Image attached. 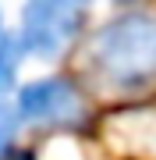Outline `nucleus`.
<instances>
[{"label": "nucleus", "mask_w": 156, "mask_h": 160, "mask_svg": "<svg viewBox=\"0 0 156 160\" xmlns=\"http://www.w3.org/2000/svg\"><path fill=\"white\" fill-rule=\"evenodd\" d=\"M92 68L117 89L145 86L156 75V18L145 11H124L110 18L89 46Z\"/></svg>", "instance_id": "f257e3e1"}, {"label": "nucleus", "mask_w": 156, "mask_h": 160, "mask_svg": "<svg viewBox=\"0 0 156 160\" xmlns=\"http://www.w3.org/2000/svg\"><path fill=\"white\" fill-rule=\"evenodd\" d=\"M89 14V0H25L21 11V43L32 57H57L78 36Z\"/></svg>", "instance_id": "f03ea898"}, {"label": "nucleus", "mask_w": 156, "mask_h": 160, "mask_svg": "<svg viewBox=\"0 0 156 160\" xmlns=\"http://www.w3.org/2000/svg\"><path fill=\"white\" fill-rule=\"evenodd\" d=\"M21 121L39 128H68L78 125L85 114V100L68 78H35L18 92Z\"/></svg>", "instance_id": "7ed1b4c3"}, {"label": "nucleus", "mask_w": 156, "mask_h": 160, "mask_svg": "<svg viewBox=\"0 0 156 160\" xmlns=\"http://www.w3.org/2000/svg\"><path fill=\"white\" fill-rule=\"evenodd\" d=\"M25 53V43L21 36H4L0 39V89L11 86V78L18 75V61Z\"/></svg>", "instance_id": "20e7f679"}, {"label": "nucleus", "mask_w": 156, "mask_h": 160, "mask_svg": "<svg viewBox=\"0 0 156 160\" xmlns=\"http://www.w3.org/2000/svg\"><path fill=\"white\" fill-rule=\"evenodd\" d=\"M18 121H21L18 103H11V100L0 96V157L11 153V142H14V135H18Z\"/></svg>", "instance_id": "39448f33"}, {"label": "nucleus", "mask_w": 156, "mask_h": 160, "mask_svg": "<svg viewBox=\"0 0 156 160\" xmlns=\"http://www.w3.org/2000/svg\"><path fill=\"white\" fill-rule=\"evenodd\" d=\"M0 160H32V153H7V157H0Z\"/></svg>", "instance_id": "423d86ee"}, {"label": "nucleus", "mask_w": 156, "mask_h": 160, "mask_svg": "<svg viewBox=\"0 0 156 160\" xmlns=\"http://www.w3.org/2000/svg\"><path fill=\"white\" fill-rule=\"evenodd\" d=\"M0 39H4V29H0Z\"/></svg>", "instance_id": "0eeeda50"}]
</instances>
